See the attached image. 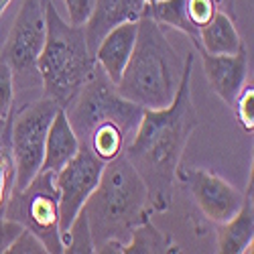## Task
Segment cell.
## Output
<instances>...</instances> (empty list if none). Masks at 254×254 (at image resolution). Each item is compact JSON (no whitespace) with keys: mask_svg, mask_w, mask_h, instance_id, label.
Returning a JSON list of instances; mask_svg holds the SVG:
<instances>
[{"mask_svg":"<svg viewBox=\"0 0 254 254\" xmlns=\"http://www.w3.org/2000/svg\"><path fill=\"white\" fill-rule=\"evenodd\" d=\"M63 252H73V254L94 252L90 228H88V222H86V218H83L81 211L77 214V218L73 220V224L69 226L67 234L63 236Z\"/></svg>","mask_w":254,"mask_h":254,"instance_id":"cell-20","label":"cell"},{"mask_svg":"<svg viewBox=\"0 0 254 254\" xmlns=\"http://www.w3.org/2000/svg\"><path fill=\"white\" fill-rule=\"evenodd\" d=\"M45 37V4L41 0H23L0 51V61H4L12 71L14 94H35L41 88L39 55L43 51Z\"/></svg>","mask_w":254,"mask_h":254,"instance_id":"cell-6","label":"cell"},{"mask_svg":"<svg viewBox=\"0 0 254 254\" xmlns=\"http://www.w3.org/2000/svg\"><path fill=\"white\" fill-rule=\"evenodd\" d=\"M232 110L236 112V118L240 126L246 132L254 130V86L252 83H244V88L240 90Z\"/></svg>","mask_w":254,"mask_h":254,"instance_id":"cell-21","label":"cell"},{"mask_svg":"<svg viewBox=\"0 0 254 254\" xmlns=\"http://www.w3.org/2000/svg\"><path fill=\"white\" fill-rule=\"evenodd\" d=\"M23 230L16 222H10L6 218H0V254H4L10 246V242L18 236V232Z\"/></svg>","mask_w":254,"mask_h":254,"instance_id":"cell-26","label":"cell"},{"mask_svg":"<svg viewBox=\"0 0 254 254\" xmlns=\"http://www.w3.org/2000/svg\"><path fill=\"white\" fill-rule=\"evenodd\" d=\"M144 0H96L94 12L83 27L92 53L110 29L126 20H138L144 12Z\"/></svg>","mask_w":254,"mask_h":254,"instance_id":"cell-14","label":"cell"},{"mask_svg":"<svg viewBox=\"0 0 254 254\" xmlns=\"http://www.w3.org/2000/svg\"><path fill=\"white\" fill-rule=\"evenodd\" d=\"M136 31H138V20L120 23L102 37V41L94 51V59L98 63V67L106 73V77L114 86L118 83L126 63L130 59L134 41H136Z\"/></svg>","mask_w":254,"mask_h":254,"instance_id":"cell-12","label":"cell"},{"mask_svg":"<svg viewBox=\"0 0 254 254\" xmlns=\"http://www.w3.org/2000/svg\"><path fill=\"white\" fill-rule=\"evenodd\" d=\"M10 2H12V0H0V16L6 12V8L10 6Z\"/></svg>","mask_w":254,"mask_h":254,"instance_id":"cell-27","label":"cell"},{"mask_svg":"<svg viewBox=\"0 0 254 254\" xmlns=\"http://www.w3.org/2000/svg\"><path fill=\"white\" fill-rule=\"evenodd\" d=\"M65 114L81 149L104 165L120 157L132 140L144 108L118 94L116 86L96 67L92 79L65 106Z\"/></svg>","mask_w":254,"mask_h":254,"instance_id":"cell-3","label":"cell"},{"mask_svg":"<svg viewBox=\"0 0 254 254\" xmlns=\"http://www.w3.org/2000/svg\"><path fill=\"white\" fill-rule=\"evenodd\" d=\"M4 126H6V120H2V118H0V134H2V130H4Z\"/></svg>","mask_w":254,"mask_h":254,"instance_id":"cell-28","label":"cell"},{"mask_svg":"<svg viewBox=\"0 0 254 254\" xmlns=\"http://www.w3.org/2000/svg\"><path fill=\"white\" fill-rule=\"evenodd\" d=\"M77 151H79V140L67 120L65 110L59 108L45 138V157L41 171L57 173L63 165H67L77 155Z\"/></svg>","mask_w":254,"mask_h":254,"instance_id":"cell-15","label":"cell"},{"mask_svg":"<svg viewBox=\"0 0 254 254\" xmlns=\"http://www.w3.org/2000/svg\"><path fill=\"white\" fill-rule=\"evenodd\" d=\"M199 45L197 51H205L211 55H232L244 47V39L236 29L234 18L218 10L209 23L199 29Z\"/></svg>","mask_w":254,"mask_h":254,"instance_id":"cell-16","label":"cell"},{"mask_svg":"<svg viewBox=\"0 0 254 254\" xmlns=\"http://www.w3.org/2000/svg\"><path fill=\"white\" fill-rule=\"evenodd\" d=\"M104 171V163L94 157L90 151L81 149L77 155L63 165L55 173V187L59 193V230H61V242L67 234L69 226L77 218L86 199L92 195L100 177Z\"/></svg>","mask_w":254,"mask_h":254,"instance_id":"cell-9","label":"cell"},{"mask_svg":"<svg viewBox=\"0 0 254 254\" xmlns=\"http://www.w3.org/2000/svg\"><path fill=\"white\" fill-rule=\"evenodd\" d=\"M185 10H187L189 20H191V25L199 31L205 23H209L211 16L220 8L216 0H185Z\"/></svg>","mask_w":254,"mask_h":254,"instance_id":"cell-23","label":"cell"},{"mask_svg":"<svg viewBox=\"0 0 254 254\" xmlns=\"http://www.w3.org/2000/svg\"><path fill=\"white\" fill-rule=\"evenodd\" d=\"M142 16H149L161 27H169V29H175L183 35L189 37V41L195 45H199V31L191 25V20L187 16V10H185V0H153L144 6V12Z\"/></svg>","mask_w":254,"mask_h":254,"instance_id":"cell-17","label":"cell"},{"mask_svg":"<svg viewBox=\"0 0 254 254\" xmlns=\"http://www.w3.org/2000/svg\"><path fill=\"white\" fill-rule=\"evenodd\" d=\"M61 2L67 10V23L75 27H86L96 6V0H61Z\"/></svg>","mask_w":254,"mask_h":254,"instance_id":"cell-25","label":"cell"},{"mask_svg":"<svg viewBox=\"0 0 254 254\" xmlns=\"http://www.w3.org/2000/svg\"><path fill=\"white\" fill-rule=\"evenodd\" d=\"M252 240H254V183L250 171L248 187L244 191L240 209L228 222L218 226L216 248L222 254L252 252Z\"/></svg>","mask_w":254,"mask_h":254,"instance_id":"cell-13","label":"cell"},{"mask_svg":"<svg viewBox=\"0 0 254 254\" xmlns=\"http://www.w3.org/2000/svg\"><path fill=\"white\" fill-rule=\"evenodd\" d=\"M88 222L94 252H122L132 230L151 220L146 185L124 155L104 165L102 177L81 207Z\"/></svg>","mask_w":254,"mask_h":254,"instance_id":"cell-2","label":"cell"},{"mask_svg":"<svg viewBox=\"0 0 254 254\" xmlns=\"http://www.w3.org/2000/svg\"><path fill=\"white\" fill-rule=\"evenodd\" d=\"M8 120H6L2 134H0V218H4V209H6V203L12 195L14 181H16V167H14L12 146H10Z\"/></svg>","mask_w":254,"mask_h":254,"instance_id":"cell-19","label":"cell"},{"mask_svg":"<svg viewBox=\"0 0 254 254\" xmlns=\"http://www.w3.org/2000/svg\"><path fill=\"white\" fill-rule=\"evenodd\" d=\"M177 179L191 193L197 209L205 216V220L214 224H224L236 214L242 205L244 193L234 185H230L224 177L211 173L209 169L193 167V169H177Z\"/></svg>","mask_w":254,"mask_h":254,"instance_id":"cell-10","label":"cell"},{"mask_svg":"<svg viewBox=\"0 0 254 254\" xmlns=\"http://www.w3.org/2000/svg\"><path fill=\"white\" fill-rule=\"evenodd\" d=\"M8 254H47V250H45V246H43V242H41L33 232H29V230H20L18 232V236L10 242V246H8V250H6Z\"/></svg>","mask_w":254,"mask_h":254,"instance_id":"cell-24","label":"cell"},{"mask_svg":"<svg viewBox=\"0 0 254 254\" xmlns=\"http://www.w3.org/2000/svg\"><path fill=\"white\" fill-rule=\"evenodd\" d=\"M124 254H167V252H181V248L173 242V238L146 220L132 230L128 242L122 248Z\"/></svg>","mask_w":254,"mask_h":254,"instance_id":"cell-18","label":"cell"},{"mask_svg":"<svg viewBox=\"0 0 254 254\" xmlns=\"http://www.w3.org/2000/svg\"><path fill=\"white\" fill-rule=\"evenodd\" d=\"M4 218L33 232L43 242L49 254L63 252L55 173L39 171L23 189H12V195L4 209Z\"/></svg>","mask_w":254,"mask_h":254,"instance_id":"cell-7","label":"cell"},{"mask_svg":"<svg viewBox=\"0 0 254 254\" xmlns=\"http://www.w3.org/2000/svg\"><path fill=\"white\" fill-rule=\"evenodd\" d=\"M41 2H43V4H45V2H51V0H41ZM53 2H57V0H53Z\"/></svg>","mask_w":254,"mask_h":254,"instance_id":"cell-29","label":"cell"},{"mask_svg":"<svg viewBox=\"0 0 254 254\" xmlns=\"http://www.w3.org/2000/svg\"><path fill=\"white\" fill-rule=\"evenodd\" d=\"M55 4L57 2L53 0L45 2L47 37L39 55L41 96L65 108L92 79L98 63L88 45L83 27L67 23Z\"/></svg>","mask_w":254,"mask_h":254,"instance_id":"cell-5","label":"cell"},{"mask_svg":"<svg viewBox=\"0 0 254 254\" xmlns=\"http://www.w3.org/2000/svg\"><path fill=\"white\" fill-rule=\"evenodd\" d=\"M185 65L187 59L169 41L165 27L149 16H140L134 49L116 90L144 110L165 108L179 90Z\"/></svg>","mask_w":254,"mask_h":254,"instance_id":"cell-4","label":"cell"},{"mask_svg":"<svg viewBox=\"0 0 254 254\" xmlns=\"http://www.w3.org/2000/svg\"><path fill=\"white\" fill-rule=\"evenodd\" d=\"M14 110V81L12 71L4 61H0V118L8 120Z\"/></svg>","mask_w":254,"mask_h":254,"instance_id":"cell-22","label":"cell"},{"mask_svg":"<svg viewBox=\"0 0 254 254\" xmlns=\"http://www.w3.org/2000/svg\"><path fill=\"white\" fill-rule=\"evenodd\" d=\"M203 73L211 90L220 96L230 108L234 106L240 90L248 77V51L246 45L232 55H211L199 49Z\"/></svg>","mask_w":254,"mask_h":254,"instance_id":"cell-11","label":"cell"},{"mask_svg":"<svg viewBox=\"0 0 254 254\" xmlns=\"http://www.w3.org/2000/svg\"><path fill=\"white\" fill-rule=\"evenodd\" d=\"M59 108V104L41 96L25 102L18 110H12L8 128L16 167L14 189H23L41 171L45 157V138Z\"/></svg>","mask_w":254,"mask_h":254,"instance_id":"cell-8","label":"cell"},{"mask_svg":"<svg viewBox=\"0 0 254 254\" xmlns=\"http://www.w3.org/2000/svg\"><path fill=\"white\" fill-rule=\"evenodd\" d=\"M187 65L173 102L159 110H144L138 130L126 144L124 157L146 185L153 211H167L173 201L177 169L189 136L199 126V116L191 98L193 53H187Z\"/></svg>","mask_w":254,"mask_h":254,"instance_id":"cell-1","label":"cell"}]
</instances>
